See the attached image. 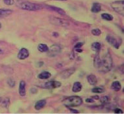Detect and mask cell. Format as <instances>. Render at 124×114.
Listing matches in <instances>:
<instances>
[{"mask_svg":"<svg viewBox=\"0 0 124 114\" xmlns=\"http://www.w3.org/2000/svg\"><path fill=\"white\" fill-rule=\"evenodd\" d=\"M94 64L95 67L100 72L107 73L110 71L112 67V59L110 52L108 51L102 58L100 57L99 53H96Z\"/></svg>","mask_w":124,"mask_h":114,"instance_id":"cell-1","label":"cell"},{"mask_svg":"<svg viewBox=\"0 0 124 114\" xmlns=\"http://www.w3.org/2000/svg\"><path fill=\"white\" fill-rule=\"evenodd\" d=\"M16 5L22 10H29V11H36L44 8V5L36 4L34 3H31L30 1H24V0H18L16 2Z\"/></svg>","mask_w":124,"mask_h":114,"instance_id":"cell-2","label":"cell"},{"mask_svg":"<svg viewBox=\"0 0 124 114\" xmlns=\"http://www.w3.org/2000/svg\"><path fill=\"white\" fill-rule=\"evenodd\" d=\"M62 103L68 108L77 107L81 106L83 103V99L79 96H70L62 100Z\"/></svg>","mask_w":124,"mask_h":114,"instance_id":"cell-3","label":"cell"},{"mask_svg":"<svg viewBox=\"0 0 124 114\" xmlns=\"http://www.w3.org/2000/svg\"><path fill=\"white\" fill-rule=\"evenodd\" d=\"M110 6L113 8V10L120 15H124V1H116L111 3Z\"/></svg>","mask_w":124,"mask_h":114,"instance_id":"cell-4","label":"cell"},{"mask_svg":"<svg viewBox=\"0 0 124 114\" xmlns=\"http://www.w3.org/2000/svg\"><path fill=\"white\" fill-rule=\"evenodd\" d=\"M49 22L51 23V24L57 25V26H68L69 25V23L67 21L65 20L60 18H57L55 16H49Z\"/></svg>","mask_w":124,"mask_h":114,"instance_id":"cell-5","label":"cell"},{"mask_svg":"<svg viewBox=\"0 0 124 114\" xmlns=\"http://www.w3.org/2000/svg\"><path fill=\"white\" fill-rule=\"evenodd\" d=\"M106 40L110 45L114 47L116 49H118L119 47L121 45V41L120 40L115 38V37L110 36V35H107L106 37Z\"/></svg>","mask_w":124,"mask_h":114,"instance_id":"cell-6","label":"cell"},{"mask_svg":"<svg viewBox=\"0 0 124 114\" xmlns=\"http://www.w3.org/2000/svg\"><path fill=\"white\" fill-rule=\"evenodd\" d=\"M61 47L58 45H51V47L48 49V55L49 57H54L59 55L61 53Z\"/></svg>","mask_w":124,"mask_h":114,"instance_id":"cell-7","label":"cell"},{"mask_svg":"<svg viewBox=\"0 0 124 114\" xmlns=\"http://www.w3.org/2000/svg\"><path fill=\"white\" fill-rule=\"evenodd\" d=\"M75 71V69L74 67H70L69 69H66L62 71L60 73V77L62 78H69L71 75H72Z\"/></svg>","mask_w":124,"mask_h":114,"instance_id":"cell-8","label":"cell"},{"mask_svg":"<svg viewBox=\"0 0 124 114\" xmlns=\"http://www.w3.org/2000/svg\"><path fill=\"white\" fill-rule=\"evenodd\" d=\"M29 56V52L28 49H27L26 48H22L18 53L17 57L20 60H25L27 58H28Z\"/></svg>","mask_w":124,"mask_h":114,"instance_id":"cell-9","label":"cell"},{"mask_svg":"<svg viewBox=\"0 0 124 114\" xmlns=\"http://www.w3.org/2000/svg\"><path fill=\"white\" fill-rule=\"evenodd\" d=\"M61 83L59 81H49L47 82L44 84V86L46 88L48 89H55L58 88L61 86Z\"/></svg>","mask_w":124,"mask_h":114,"instance_id":"cell-10","label":"cell"},{"mask_svg":"<svg viewBox=\"0 0 124 114\" xmlns=\"http://www.w3.org/2000/svg\"><path fill=\"white\" fill-rule=\"evenodd\" d=\"M25 86H26L25 82L24 80H21L19 85V94L20 96H25L26 94Z\"/></svg>","mask_w":124,"mask_h":114,"instance_id":"cell-11","label":"cell"},{"mask_svg":"<svg viewBox=\"0 0 124 114\" xmlns=\"http://www.w3.org/2000/svg\"><path fill=\"white\" fill-rule=\"evenodd\" d=\"M46 100H40L39 101H37L36 102V104H35V110H40L41 109H42L46 106Z\"/></svg>","mask_w":124,"mask_h":114,"instance_id":"cell-12","label":"cell"},{"mask_svg":"<svg viewBox=\"0 0 124 114\" xmlns=\"http://www.w3.org/2000/svg\"><path fill=\"white\" fill-rule=\"evenodd\" d=\"M44 8H49L51 10H53V11L57 12L58 14H61V15H66V12L65 11L62 9L61 8H59V7H53V6H45L44 5Z\"/></svg>","mask_w":124,"mask_h":114,"instance_id":"cell-13","label":"cell"},{"mask_svg":"<svg viewBox=\"0 0 124 114\" xmlns=\"http://www.w3.org/2000/svg\"><path fill=\"white\" fill-rule=\"evenodd\" d=\"M101 10V6L99 3H94L91 7V11L94 13H98Z\"/></svg>","mask_w":124,"mask_h":114,"instance_id":"cell-14","label":"cell"},{"mask_svg":"<svg viewBox=\"0 0 124 114\" xmlns=\"http://www.w3.org/2000/svg\"><path fill=\"white\" fill-rule=\"evenodd\" d=\"M122 88V86H121V84H120V82L119 81H114L113 82L110 86V89L113 91H115V92H118L120 91Z\"/></svg>","mask_w":124,"mask_h":114,"instance_id":"cell-15","label":"cell"},{"mask_svg":"<svg viewBox=\"0 0 124 114\" xmlns=\"http://www.w3.org/2000/svg\"><path fill=\"white\" fill-rule=\"evenodd\" d=\"M12 13V10L10 9H0V18L8 16Z\"/></svg>","mask_w":124,"mask_h":114,"instance_id":"cell-16","label":"cell"},{"mask_svg":"<svg viewBox=\"0 0 124 114\" xmlns=\"http://www.w3.org/2000/svg\"><path fill=\"white\" fill-rule=\"evenodd\" d=\"M87 80L90 85H96L98 82V79L94 75H90L87 77Z\"/></svg>","mask_w":124,"mask_h":114,"instance_id":"cell-17","label":"cell"},{"mask_svg":"<svg viewBox=\"0 0 124 114\" xmlns=\"http://www.w3.org/2000/svg\"><path fill=\"white\" fill-rule=\"evenodd\" d=\"M51 73H49V71H43V72L39 74L38 75V77L40 79L46 80L51 77Z\"/></svg>","mask_w":124,"mask_h":114,"instance_id":"cell-18","label":"cell"},{"mask_svg":"<svg viewBox=\"0 0 124 114\" xmlns=\"http://www.w3.org/2000/svg\"><path fill=\"white\" fill-rule=\"evenodd\" d=\"M82 90V84L79 82H75V83L73 84V88H72V91L74 93H77V92H81Z\"/></svg>","mask_w":124,"mask_h":114,"instance_id":"cell-19","label":"cell"},{"mask_svg":"<svg viewBox=\"0 0 124 114\" xmlns=\"http://www.w3.org/2000/svg\"><path fill=\"white\" fill-rule=\"evenodd\" d=\"M92 49L96 53H100L101 49V45L100 42H94L92 44Z\"/></svg>","mask_w":124,"mask_h":114,"instance_id":"cell-20","label":"cell"},{"mask_svg":"<svg viewBox=\"0 0 124 114\" xmlns=\"http://www.w3.org/2000/svg\"><path fill=\"white\" fill-rule=\"evenodd\" d=\"M38 49L39 51L41 53H46L48 51L49 47H47V45L44 43H40L38 45Z\"/></svg>","mask_w":124,"mask_h":114,"instance_id":"cell-21","label":"cell"},{"mask_svg":"<svg viewBox=\"0 0 124 114\" xmlns=\"http://www.w3.org/2000/svg\"><path fill=\"white\" fill-rule=\"evenodd\" d=\"M101 18L106 21H112L113 20V16L110 14L108 13H103L101 14Z\"/></svg>","mask_w":124,"mask_h":114,"instance_id":"cell-22","label":"cell"},{"mask_svg":"<svg viewBox=\"0 0 124 114\" xmlns=\"http://www.w3.org/2000/svg\"><path fill=\"white\" fill-rule=\"evenodd\" d=\"M104 91H105V90L101 87H96V88H94L92 90V93H101Z\"/></svg>","mask_w":124,"mask_h":114,"instance_id":"cell-23","label":"cell"},{"mask_svg":"<svg viewBox=\"0 0 124 114\" xmlns=\"http://www.w3.org/2000/svg\"><path fill=\"white\" fill-rule=\"evenodd\" d=\"M92 34L94 36H100L101 34V31L99 29V28H94V29H92L91 31Z\"/></svg>","mask_w":124,"mask_h":114,"instance_id":"cell-24","label":"cell"},{"mask_svg":"<svg viewBox=\"0 0 124 114\" xmlns=\"http://www.w3.org/2000/svg\"><path fill=\"white\" fill-rule=\"evenodd\" d=\"M100 102L102 104H107L109 102V97L108 96H103L100 98Z\"/></svg>","mask_w":124,"mask_h":114,"instance_id":"cell-25","label":"cell"},{"mask_svg":"<svg viewBox=\"0 0 124 114\" xmlns=\"http://www.w3.org/2000/svg\"><path fill=\"white\" fill-rule=\"evenodd\" d=\"M9 104H10V99H9V98H6L2 102V106L6 108H8Z\"/></svg>","mask_w":124,"mask_h":114,"instance_id":"cell-26","label":"cell"},{"mask_svg":"<svg viewBox=\"0 0 124 114\" xmlns=\"http://www.w3.org/2000/svg\"><path fill=\"white\" fill-rule=\"evenodd\" d=\"M7 84H8V86H9L10 87L12 88V87H14V86H15V81L12 79V78H9L7 80Z\"/></svg>","mask_w":124,"mask_h":114,"instance_id":"cell-27","label":"cell"},{"mask_svg":"<svg viewBox=\"0 0 124 114\" xmlns=\"http://www.w3.org/2000/svg\"><path fill=\"white\" fill-rule=\"evenodd\" d=\"M3 1L7 5H12L14 3V0H3Z\"/></svg>","mask_w":124,"mask_h":114,"instance_id":"cell-28","label":"cell"},{"mask_svg":"<svg viewBox=\"0 0 124 114\" xmlns=\"http://www.w3.org/2000/svg\"><path fill=\"white\" fill-rule=\"evenodd\" d=\"M83 44L84 43L83 42H78L74 46V49H79V48H81L83 45Z\"/></svg>","mask_w":124,"mask_h":114,"instance_id":"cell-29","label":"cell"},{"mask_svg":"<svg viewBox=\"0 0 124 114\" xmlns=\"http://www.w3.org/2000/svg\"><path fill=\"white\" fill-rule=\"evenodd\" d=\"M114 113L117 114H123V111H122L121 109H119V108H116L114 110Z\"/></svg>","mask_w":124,"mask_h":114,"instance_id":"cell-30","label":"cell"},{"mask_svg":"<svg viewBox=\"0 0 124 114\" xmlns=\"http://www.w3.org/2000/svg\"><path fill=\"white\" fill-rule=\"evenodd\" d=\"M70 109V112H71V113H73V114H79V112L78 111V110H74V109H71V108H68Z\"/></svg>","mask_w":124,"mask_h":114,"instance_id":"cell-31","label":"cell"},{"mask_svg":"<svg viewBox=\"0 0 124 114\" xmlns=\"http://www.w3.org/2000/svg\"><path fill=\"white\" fill-rule=\"evenodd\" d=\"M86 102H94V100L92 98H89V99H86Z\"/></svg>","mask_w":124,"mask_h":114,"instance_id":"cell-32","label":"cell"},{"mask_svg":"<svg viewBox=\"0 0 124 114\" xmlns=\"http://www.w3.org/2000/svg\"><path fill=\"white\" fill-rule=\"evenodd\" d=\"M92 98L93 99H95V100H98L100 99V97H98V95H96V96H94V97H92Z\"/></svg>","mask_w":124,"mask_h":114,"instance_id":"cell-33","label":"cell"},{"mask_svg":"<svg viewBox=\"0 0 124 114\" xmlns=\"http://www.w3.org/2000/svg\"><path fill=\"white\" fill-rule=\"evenodd\" d=\"M75 50L76 51H77V52H79V53H81L82 51H83V50L80 49V48L79 49H75Z\"/></svg>","mask_w":124,"mask_h":114,"instance_id":"cell-34","label":"cell"},{"mask_svg":"<svg viewBox=\"0 0 124 114\" xmlns=\"http://www.w3.org/2000/svg\"><path fill=\"white\" fill-rule=\"evenodd\" d=\"M3 53H4L3 50L2 49H1V48H0V55H2V54H3Z\"/></svg>","mask_w":124,"mask_h":114,"instance_id":"cell-35","label":"cell"},{"mask_svg":"<svg viewBox=\"0 0 124 114\" xmlns=\"http://www.w3.org/2000/svg\"><path fill=\"white\" fill-rule=\"evenodd\" d=\"M55 1H67V0H55Z\"/></svg>","mask_w":124,"mask_h":114,"instance_id":"cell-36","label":"cell"},{"mask_svg":"<svg viewBox=\"0 0 124 114\" xmlns=\"http://www.w3.org/2000/svg\"><path fill=\"white\" fill-rule=\"evenodd\" d=\"M1 98L0 97V103H1Z\"/></svg>","mask_w":124,"mask_h":114,"instance_id":"cell-37","label":"cell"},{"mask_svg":"<svg viewBox=\"0 0 124 114\" xmlns=\"http://www.w3.org/2000/svg\"><path fill=\"white\" fill-rule=\"evenodd\" d=\"M1 23H0V28H1Z\"/></svg>","mask_w":124,"mask_h":114,"instance_id":"cell-38","label":"cell"}]
</instances>
